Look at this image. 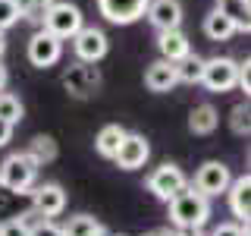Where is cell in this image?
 I'll list each match as a JSON object with an SVG mask.
<instances>
[{
  "label": "cell",
  "instance_id": "cell-17",
  "mask_svg": "<svg viewBox=\"0 0 251 236\" xmlns=\"http://www.w3.org/2000/svg\"><path fill=\"white\" fill-rule=\"evenodd\" d=\"M217 126H220V114L210 104H198L188 114V132H195V136H210Z\"/></svg>",
  "mask_w": 251,
  "mask_h": 236
},
{
  "label": "cell",
  "instance_id": "cell-2",
  "mask_svg": "<svg viewBox=\"0 0 251 236\" xmlns=\"http://www.w3.org/2000/svg\"><path fill=\"white\" fill-rule=\"evenodd\" d=\"M38 167H41V164L28 151H16L0 164V186H3L6 192H28L38 179Z\"/></svg>",
  "mask_w": 251,
  "mask_h": 236
},
{
  "label": "cell",
  "instance_id": "cell-10",
  "mask_svg": "<svg viewBox=\"0 0 251 236\" xmlns=\"http://www.w3.org/2000/svg\"><path fill=\"white\" fill-rule=\"evenodd\" d=\"M151 0H98V10L113 26H132L145 16Z\"/></svg>",
  "mask_w": 251,
  "mask_h": 236
},
{
  "label": "cell",
  "instance_id": "cell-9",
  "mask_svg": "<svg viewBox=\"0 0 251 236\" xmlns=\"http://www.w3.org/2000/svg\"><path fill=\"white\" fill-rule=\"evenodd\" d=\"M63 57V41L60 38H53L50 31H35V35L28 38V63L31 66H38V69H47V66H53Z\"/></svg>",
  "mask_w": 251,
  "mask_h": 236
},
{
  "label": "cell",
  "instance_id": "cell-8",
  "mask_svg": "<svg viewBox=\"0 0 251 236\" xmlns=\"http://www.w3.org/2000/svg\"><path fill=\"white\" fill-rule=\"evenodd\" d=\"M73 47H75V57L82 60V63H98V60H104L107 57V35L100 29H94V26H88V29H78L73 38Z\"/></svg>",
  "mask_w": 251,
  "mask_h": 236
},
{
  "label": "cell",
  "instance_id": "cell-28",
  "mask_svg": "<svg viewBox=\"0 0 251 236\" xmlns=\"http://www.w3.org/2000/svg\"><path fill=\"white\" fill-rule=\"evenodd\" d=\"M31 236H66V233H63V227L50 224V220H38V224L31 227Z\"/></svg>",
  "mask_w": 251,
  "mask_h": 236
},
{
  "label": "cell",
  "instance_id": "cell-34",
  "mask_svg": "<svg viewBox=\"0 0 251 236\" xmlns=\"http://www.w3.org/2000/svg\"><path fill=\"white\" fill-rule=\"evenodd\" d=\"M223 3H226V0H223Z\"/></svg>",
  "mask_w": 251,
  "mask_h": 236
},
{
  "label": "cell",
  "instance_id": "cell-32",
  "mask_svg": "<svg viewBox=\"0 0 251 236\" xmlns=\"http://www.w3.org/2000/svg\"><path fill=\"white\" fill-rule=\"evenodd\" d=\"M176 236H201V230H179Z\"/></svg>",
  "mask_w": 251,
  "mask_h": 236
},
{
  "label": "cell",
  "instance_id": "cell-33",
  "mask_svg": "<svg viewBox=\"0 0 251 236\" xmlns=\"http://www.w3.org/2000/svg\"><path fill=\"white\" fill-rule=\"evenodd\" d=\"M3 51H6V41H3V31H0V57H3Z\"/></svg>",
  "mask_w": 251,
  "mask_h": 236
},
{
  "label": "cell",
  "instance_id": "cell-20",
  "mask_svg": "<svg viewBox=\"0 0 251 236\" xmlns=\"http://www.w3.org/2000/svg\"><path fill=\"white\" fill-rule=\"evenodd\" d=\"M201 73H204V57H198V54H192V51H188L185 57L176 63V76H179V82L195 85V82H201Z\"/></svg>",
  "mask_w": 251,
  "mask_h": 236
},
{
  "label": "cell",
  "instance_id": "cell-27",
  "mask_svg": "<svg viewBox=\"0 0 251 236\" xmlns=\"http://www.w3.org/2000/svg\"><path fill=\"white\" fill-rule=\"evenodd\" d=\"M235 85H239V88L245 91V98H248V91H251V63L248 60H242L239 69H235Z\"/></svg>",
  "mask_w": 251,
  "mask_h": 236
},
{
  "label": "cell",
  "instance_id": "cell-4",
  "mask_svg": "<svg viewBox=\"0 0 251 236\" xmlns=\"http://www.w3.org/2000/svg\"><path fill=\"white\" fill-rule=\"evenodd\" d=\"M232 183V173L229 167H226L223 161H204L198 173H195V186L192 189H198L201 195H207V199H217V195H223L226 189H229Z\"/></svg>",
  "mask_w": 251,
  "mask_h": 236
},
{
  "label": "cell",
  "instance_id": "cell-22",
  "mask_svg": "<svg viewBox=\"0 0 251 236\" xmlns=\"http://www.w3.org/2000/svg\"><path fill=\"white\" fill-rule=\"evenodd\" d=\"M16 3V10H19L22 19H31V22H41V16L44 10L53 3V0H13Z\"/></svg>",
  "mask_w": 251,
  "mask_h": 236
},
{
  "label": "cell",
  "instance_id": "cell-18",
  "mask_svg": "<svg viewBox=\"0 0 251 236\" xmlns=\"http://www.w3.org/2000/svg\"><path fill=\"white\" fill-rule=\"evenodd\" d=\"M123 136H126V129H123L120 123L104 126V129L98 132V139H94V148H98V154H100V157H113L116 148H120V142H123Z\"/></svg>",
  "mask_w": 251,
  "mask_h": 236
},
{
  "label": "cell",
  "instance_id": "cell-14",
  "mask_svg": "<svg viewBox=\"0 0 251 236\" xmlns=\"http://www.w3.org/2000/svg\"><path fill=\"white\" fill-rule=\"evenodd\" d=\"M226 195H229L232 214L239 217L242 224H248V217H251V177H248V173L235 177L229 183V189H226Z\"/></svg>",
  "mask_w": 251,
  "mask_h": 236
},
{
  "label": "cell",
  "instance_id": "cell-1",
  "mask_svg": "<svg viewBox=\"0 0 251 236\" xmlns=\"http://www.w3.org/2000/svg\"><path fill=\"white\" fill-rule=\"evenodd\" d=\"M167 205H170V220L179 230H201L210 217V199L201 195L198 189H188V186L173 195Z\"/></svg>",
  "mask_w": 251,
  "mask_h": 236
},
{
  "label": "cell",
  "instance_id": "cell-5",
  "mask_svg": "<svg viewBox=\"0 0 251 236\" xmlns=\"http://www.w3.org/2000/svg\"><path fill=\"white\" fill-rule=\"evenodd\" d=\"M188 186L182 167H176V164H163V167H157L151 177H148V192L154 195V199L160 202H170L176 192H182Z\"/></svg>",
  "mask_w": 251,
  "mask_h": 236
},
{
  "label": "cell",
  "instance_id": "cell-15",
  "mask_svg": "<svg viewBox=\"0 0 251 236\" xmlns=\"http://www.w3.org/2000/svg\"><path fill=\"white\" fill-rule=\"evenodd\" d=\"M145 85L151 91H173L179 85V76H176V63L170 60H157L145 69Z\"/></svg>",
  "mask_w": 251,
  "mask_h": 236
},
{
  "label": "cell",
  "instance_id": "cell-13",
  "mask_svg": "<svg viewBox=\"0 0 251 236\" xmlns=\"http://www.w3.org/2000/svg\"><path fill=\"white\" fill-rule=\"evenodd\" d=\"M235 31H239V22H235V16L229 10H223V6L210 10L207 19H204V35H207L210 41H229Z\"/></svg>",
  "mask_w": 251,
  "mask_h": 236
},
{
  "label": "cell",
  "instance_id": "cell-12",
  "mask_svg": "<svg viewBox=\"0 0 251 236\" xmlns=\"http://www.w3.org/2000/svg\"><path fill=\"white\" fill-rule=\"evenodd\" d=\"M145 16L151 19V26L157 31L179 29V26H182V3H179V0H151L148 10H145Z\"/></svg>",
  "mask_w": 251,
  "mask_h": 236
},
{
  "label": "cell",
  "instance_id": "cell-24",
  "mask_svg": "<svg viewBox=\"0 0 251 236\" xmlns=\"http://www.w3.org/2000/svg\"><path fill=\"white\" fill-rule=\"evenodd\" d=\"M251 110H248V101H242V104H235L232 107V114H229V126H232V132L235 136H248V129H251Z\"/></svg>",
  "mask_w": 251,
  "mask_h": 236
},
{
  "label": "cell",
  "instance_id": "cell-3",
  "mask_svg": "<svg viewBox=\"0 0 251 236\" xmlns=\"http://www.w3.org/2000/svg\"><path fill=\"white\" fill-rule=\"evenodd\" d=\"M41 26H44V31H50L53 38L66 41V38H73L75 31L82 29V10H78L75 3H66V0H53L41 16Z\"/></svg>",
  "mask_w": 251,
  "mask_h": 236
},
{
  "label": "cell",
  "instance_id": "cell-25",
  "mask_svg": "<svg viewBox=\"0 0 251 236\" xmlns=\"http://www.w3.org/2000/svg\"><path fill=\"white\" fill-rule=\"evenodd\" d=\"M19 22V10H16L13 0H0V31H6L10 26Z\"/></svg>",
  "mask_w": 251,
  "mask_h": 236
},
{
  "label": "cell",
  "instance_id": "cell-21",
  "mask_svg": "<svg viewBox=\"0 0 251 236\" xmlns=\"http://www.w3.org/2000/svg\"><path fill=\"white\" fill-rule=\"evenodd\" d=\"M0 120H6L13 126L22 120V101L10 91H0Z\"/></svg>",
  "mask_w": 251,
  "mask_h": 236
},
{
  "label": "cell",
  "instance_id": "cell-16",
  "mask_svg": "<svg viewBox=\"0 0 251 236\" xmlns=\"http://www.w3.org/2000/svg\"><path fill=\"white\" fill-rule=\"evenodd\" d=\"M157 51H160V60L179 63V60H182L188 51H192V44H188L185 31L170 29V31H160V38H157Z\"/></svg>",
  "mask_w": 251,
  "mask_h": 236
},
{
  "label": "cell",
  "instance_id": "cell-6",
  "mask_svg": "<svg viewBox=\"0 0 251 236\" xmlns=\"http://www.w3.org/2000/svg\"><path fill=\"white\" fill-rule=\"evenodd\" d=\"M235 69L239 63L232 57H210L204 60V73H201V82L207 85L210 91H232L235 88Z\"/></svg>",
  "mask_w": 251,
  "mask_h": 236
},
{
  "label": "cell",
  "instance_id": "cell-29",
  "mask_svg": "<svg viewBox=\"0 0 251 236\" xmlns=\"http://www.w3.org/2000/svg\"><path fill=\"white\" fill-rule=\"evenodd\" d=\"M210 236H248V224L242 227V224H220Z\"/></svg>",
  "mask_w": 251,
  "mask_h": 236
},
{
  "label": "cell",
  "instance_id": "cell-11",
  "mask_svg": "<svg viewBox=\"0 0 251 236\" xmlns=\"http://www.w3.org/2000/svg\"><path fill=\"white\" fill-rule=\"evenodd\" d=\"M31 208H35L41 217H47V220L63 214V208H66V192H63V186L41 183L35 192H31Z\"/></svg>",
  "mask_w": 251,
  "mask_h": 236
},
{
  "label": "cell",
  "instance_id": "cell-31",
  "mask_svg": "<svg viewBox=\"0 0 251 236\" xmlns=\"http://www.w3.org/2000/svg\"><path fill=\"white\" fill-rule=\"evenodd\" d=\"M6 79H10V73H6V66H3V63H0V91L6 88Z\"/></svg>",
  "mask_w": 251,
  "mask_h": 236
},
{
  "label": "cell",
  "instance_id": "cell-26",
  "mask_svg": "<svg viewBox=\"0 0 251 236\" xmlns=\"http://www.w3.org/2000/svg\"><path fill=\"white\" fill-rule=\"evenodd\" d=\"M0 236H31V227H28L22 217H16V220L0 224Z\"/></svg>",
  "mask_w": 251,
  "mask_h": 236
},
{
  "label": "cell",
  "instance_id": "cell-30",
  "mask_svg": "<svg viewBox=\"0 0 251 236\" xmlns=\"http://www.w3.org/2000/svg\"><path fill=\"white\" fill-rule=\"evenodd\" d=\"M13 139V123H6V120H0V148L6 145V142Z\"/></svg>",
  "mask_w": 251,
  "mask_h": 236
},
{
  "label": "cell",
  "instance_id": "cell-7",
  "mask_svg": "<svg viewBox=\"0 0 251 236\" xmlns=\"http://www.w3.org/2000/svg\"><path fill=\"white\" fill-rule=\"evenodd\" d=\"M148 157H151V145H148L145 136H138V132H126L120 148H116L113 161L120 170H138L148 164Z\"/></svg>",
  "mask_w": 251,
  "mask_h": 236
},
{
  "label": "cell",
  "instance_id": "cell-23",
  "mask_svg": "<svg viewBox=\"0 0 251 236\" xmlns=\"http://www.w3.org/2000/svg\"><path fill=\"white\" fill-rule=\"evenodd\" d=\"M28 154L35 157L38 164H44V161H53V157H57V145H53V139H50V136H38L35 142H31Z\"/></svg>",
  "mask_w": 251,
  "mask_h": 236
},
{
  "label": "cell",
  "instance_id": "cell-19",
  "mask_svg": "<svg viewBox=\"0 0 251 236\" xmlns=\"http://www.w3.org/2000/svg\"><path fill=\"white\" fill-rule=\"evenodd\" d=\"M63 233L66 236H107V227L100 220H94L91 214H78V217H69Z\"/></svg>",
  "mask_w": 251,
  "mask_h": 236
}]
</instances>
